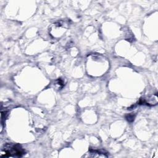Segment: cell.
<instances>
[{
	"instance_id": "obj_1",
	"label": "cell",
	"mask_w": 158,
	"mask_h": 158,
	"mask_svg": "<svg viewBox=\"0 0 158 158\" xmlns=\"http://www.w3.org/2000/svg\"><path fill=\"white\" fill-rule=\"evenodd\" d=\"M25 153L23 149L19 144H7L2 150L1 156L5 157L18 156L20 157Z\"/></svg>"
}]
</instances>
